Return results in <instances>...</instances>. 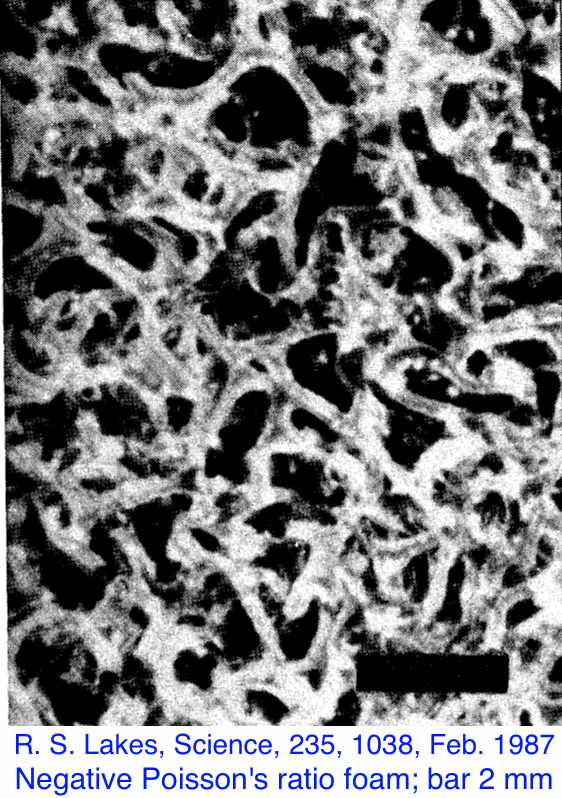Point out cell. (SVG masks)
<instances>
[{"label":"cell","instance_id":"7a4b0ae2","mask_svg":"<svg viewBox=\"0 0 562 798\" xmlns=\"http://www.w3.org/2000/svg\"><path fill=\"white\" fill-rule=\"evenodd\" d=\"M484 336L502 367L509 387L513 385L514 389H521L528 375L542 369L561 367V319L541 323L524 322Z\"/></svg>","mask_w":562,"mask_h":798},{"label":"cell","instance_id":"277c9868","mask_svg":"<svg viewBox=\"0 0 562 798\" xmlns=\"http://www.w3.org/2000/svg\"><path fill=\"white\" fill-rule=\"evenodd\" d=\"M521 396L533 405L541 425L554 423L560 416L561 367L542 369L528 375Z\"/></svg>","mask_w":562,"mask_h":798},{"label":"cell","instance_id":"6da1fadb","mask_svg":"<svg viewBox=\"0 0 562 798\" xmlns=\"http://www.w3.org/2000/svg\"><path fill=\"white\" fill-rule=\"evenodd\" d=\"M389 269L399 302L438 301L461 270L440 237L405 226Z\"/></svg>","mask_w":562,"mask_h":798},{"label":"cell","instance_id":"3957f363","mask_svg":"<svg viewBox=\"0 0 562 798\" xmlns=\"http://www.w3.org/2000/svg\"><path fill=\"white\" fill-rule=\"evenodd\" d=\"M449 364L462 388H504L502 367L488 340L479 332L462 345Z\"/></svg>","mask_w":562,"mask_h":798}]
</instances>
